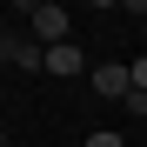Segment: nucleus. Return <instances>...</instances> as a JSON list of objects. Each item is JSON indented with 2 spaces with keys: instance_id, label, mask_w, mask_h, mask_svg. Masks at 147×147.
<instances>
[{
  "instance_id": "obj_5",
  "label": "nucleus",
  "mask_w": 147,
  "mask_h": 147,
  "mask_svg": "<svg viewBox=\"0 0 147 147\" xmlns=\"http://www.w3.org/2000/svg\"><path fill=\"white\" fill-rule=\"evenodd\" d=\"M120 114H127V120H147V94H140V87H127V100H120Z\"/></svg>"
},
{
  "instance_id": "obj_2",
  "label": "nucleus",
  "mask_w": 147,
  "mask_h": 147,
  "mask_svg": "<svg viewBox=\"0 0 147 147\" xmlns=\"http://www.w3.org/2000/svg\"><path fill=\"white\" fill-rule=\"evenodd\" d=\"M87 80H94V94H100V100H114V107L127 100V87H134L120 60H100V67H87Z\"/></svg>"
},
{
  "instance_id": "obj_6",
  "label": "nucleus",
  "mask_w": 147,
  "mask_h": 147,
  "mask_svg": "<svg viewBox=\"0 0 147 147\" xmlns=\"http://www.w3.org/2000/svg\"><path fill=\"white\" fill-rule=\"evenodd\" d=\"M13 40H20V27H7V20H0V67H13Z\"/></svg>"
},
{
  "instance_id": "obj_7",
  "label": "nucleus",
  "mask_w": 147,
  "mask_h": 147,
  "mask_svg": "<svg viewBox=\"0 0 147 147\" xmlns=\"http://www.w3.org/2000/svg\"><path fill=\"white\" fill-rule=\"evenodd\" d=\"M87 147H127V140H120L114 127H94V134H87Z\"/></svg>"
},
{
  "instance_id": "obj_8",
  "label": "nucleus",
  "mask_w": 147,
  "mask_h": 147,
  "mask_svg": "<svg viewBox=\"0 0 147 147\" xmlns=\"http://www.w3.org/2000/svg\"><path fill=\"white\" fill-rule=\"evenodd\" d=\"M127 80H134V87L147 94V54H140V60H127Z\"/></svg>"
},
{
  "instance_id": "obj_4",
  "label": "nucleus",
  "mask_w": 147,
  "mask_h": 147,
  "mask_svg": "<svg viewBox=\"0 0 147 147\" xmlns=\"http://www.w3.org/2000/svg\"><path fill=\"white\" fill-rule=\"evenodd\" d=\"M13 67H20V74H40V67H47V47H40L34 34H20V40H13Z\"/></svg>"
},
{
  "instance_id": "obj_3",
  "label": "nucleus",
  "mask_w": 147,
  "mask_h": 147,
  "mask_svg": "<svg viewBox=\"0 0 147 147\" xmlns=\"http://www.w3.org/2000/svg\"><path fill=\"white\" fill-rule=\"evenodd\" d=\"M40 74H54V80H74V74H87V54L74 40H60V47H47V67Z\"/></svg>"
},
{
  "instance_id": "obj_1",
  "label": "nucleus",
  "mask_w": 147,
  "mask_h": 147,
  "mask_svg": "<svg viewBox=\"0 0 147 147\" xmlns=\"http://www.w3.org/2000/svg\"><path fill=\"white\" fill-rule=\"evenodd\" d=\"M20 13H27V27H34V40H40V47H60V40L74 34V13H67V7H54V0H20Z\"/></svg>"
},
{
  "instance_id": "obj_9",
  "label": "nucleus",
  "mask_w": 147,
  "mask_h": 147,
  "mask_svg": "<svg viewBox=\"0 0 147 147\" xmlns=\"http://www.w3.org/2000/svg\"><path fill=\"white\" fill-rule=\"evenodd\" d=\"M0 147H20V140H0Z\"/></svg>"
}]
</instances>
